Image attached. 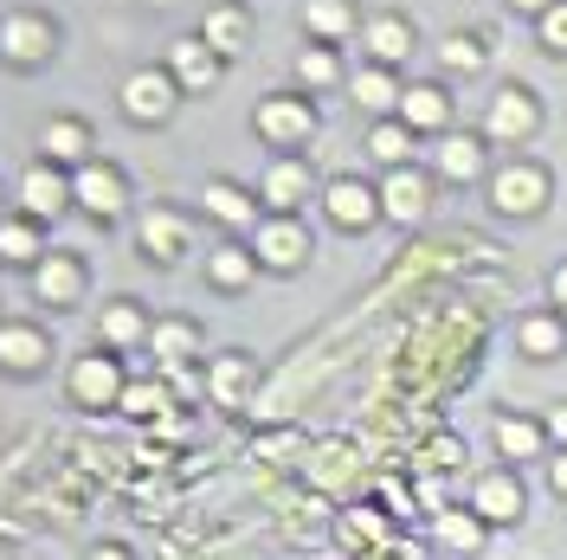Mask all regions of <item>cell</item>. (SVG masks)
<instances>
[{"instance_id":"cell-1","label":"cell","mask_w":567,"mask_h":560,"mask_svg":"<svg viewBox=\"0 0 567 560\" xmlns=\"http://www.w3.org/2000/svg\"><path fill=\"white\" fill-rule=\"evenodd\" d=\"M175 97H181V84H175V71H130L123 77V116L130 123H162L168 110H175Z\"/></svg>"},{"instance_id":"cell-2","label":"cell","mask_w":567,"mask_h":560,"mask_svg":"<svg viewBox=\"0 0 567 560\" xmlns=\"http://www.w3.org/2000/svg\"><path fill=\"white\" fill-rule=\"evenodd\" d=\"M123 175L110 168V162H84L78 175H71V207H84L91 219H116L123 212Z\"/></svg>"},{"instance_id":"cell-3","label":"cell","mask_w":567,"mask_h":560,"mask_svg":"<svg viewBox=\"0 0 567 560\" xmlns=\"http://www.w3.org/2000/svg\"><path fill=\"white\" fill-rule=\"evenodd\" d=\"M123 367H116V354H84L78 367H71V400L78 406H123Z\"/></svg>"},{"instance_id":"cell-4","label":"cell","mask_w":567,"mask_h":560,"mask_svg":"<svg viewBox=\"0 0 567 560\" xmlns=\"http://www.w3.org/2000/svg\"><path fill=\"white\" fill-rule=\"evenodd\" d=\"M251 258H258V265H271V271H297V265L310 258V232H303L297 219H265Z\"/></svg>"},{"instance_id":"cell-5","label":"cell","mask_w":567,"mask_h":560,"mask_svg":"<svg viewBox=\"0 0 567 560\" xmlns=\"http://www.w3.org/2000/svg\"><path fill=\"white\" fill-rule=\"evenodd\" d=\"M322 207H329V219H336V226H349V232H354V226L381 219V187L342 175V180H329V187H322Z\"/></svg>"},{"instance_id":"cell-6","label":"cell","mask_w":567,"mask_h":560,"mask_svg":"<svg viewBox=\"0 0 567 560\" xmlns=\"http://www.w3.org/2000/svg\"><path fill=\"white\" fill-rule=\"evenodd\" d=\"M20 207L27 219H52V212L71 207V175H59L52 162H33L27 175H20Z\"/></svg>"},{"instance_id":"cell-7","label":"cell","mask_w":567,"mask_h":560,"mask_svg":"<svg viewBox=\"0 0 567 560\" xmlns=\"http://www.w3.org/2000/svg\"><path fill=\"white\" fill-rule=\"evenodd\" d=\"M425 207H432V180H425L420 168H393V175L381 180V212H388V219L413 226V219H425Z\"/></svg>"},{"instance_id":"cell-8","label":"cell","mask_w":567,"mask_h":560,"mask_svg":"<svg viewBox=\"0 0 567 560\" xmlns=\"http://www.w3.org/2000/svg\"><path fill=\"white\" fill-rule=\"evenodd\" d=\"M258 136L265 142H310L317 136V110L303 104V97H271V104H258Z\"/></svg>"},{"instance_id":"cell-9","label":"cell","mask_w":567,"mask_h":560,"mask_svg":"<svg viewBox=\"0 0 567 560\" xmlns=\"http://www.w3.org/2000/svg\"><path fill=\"white\" fill-rule=\"evenodd\" d=\"M0 52H7L13 65H39V59H52V20H39V13H13V20H0Z\"/></svg>"},{"instance_id":"cell-10","label":"cell","mask_w":567,"mask_h":560,"mask_svg":"<svg viewBox=\"0 0 567 560\" xmlns=\"http://www.w3.org/2000/svg\"><path fill=\"white\" fill-rule=\"evenodd\" d=\"M33 297H39V303H52V310L78 303V297H84V271H78V258H65V251L39 258V265H33Z\"/></svg>"},{"instance_id":"cell-11","label":"cell","mask_w":567,"mask_h":560,"mask_svg":"<svg viewBox=\"0 0 567 560\" xmlns=\"http://www.w3.org/2000/svg\"><path fill=\"white\" fill-rule=\"evenodd\" d=\"M491 200H496V212H535L548 200V175L542 168H503L491 180Z\"/></svg>"},{"instance_id":"cell-12","label":"cell","mask_w":567,"mask_h":560,"mask_svg":"<svg viewBox=\"0 0 567 560\" xmlns=\"http://www.w3.org/2000/svg\"><path fill=\"white\" fill-rule=\"evenodd\" d=\"M258 200H265V207H278V219H290V212L310 200V168H303V162H278V168H265Z\"/></svg>"},{"instance_id":"cell-13","label":"cell","mask_w":567,"mask_h":560,"mask_svg":"<svg viewBox=\"0 0 567 560\" xmlns=\"http://www.w3.org/2000/svg\"><path fill=\"white\" fill-rule=\"evenodd\" d=\"M39 148H45V162H52V168H65V162H71V175H78V168L91 162V129H84V123H71V116H59V123H45V129H39Z\"/></svg>"},{"instance_id":"cell-14","label":"cell","mask_w":567,"mask_h":560,"mask_svg":"<svg viewBox=\"0 0 567 560\" xmlns=\"http://www.w3.org/2000/svg\"><path fill=\"white\" fill-rule=\"evenodd\" d=\"M181 91H213V77H219V52H213L207 39H175V59H168Z\"/></svg>"},{"instance_id":"cell-15","label":"cell","mask_w":567,"mask_h":560,"mask_svg":"<svg viewBox=\"0 0 567 560\" xmlns=\"http://www.w3.org/2000/svg\"><path fill=\"white\" fill-rule=\"evenodd\" d=\"M361 45H368L374 65H400V59H413V27H406L400 13H381V20H368Z\"/></svg>"},{"instance_id":"cell-16","label":"cell","mask_w":567,"mask_h":560,"mask_svg":"<svg viewBox=\"0 0 567 560\" xmlns=\"http://www.w3.org/2000/svg\"><path fill=\"white\" fill-rule=\"evenodd\" d=\"M45 335H39L33 322H0V367H13V374H33L39 361H45Z\"/></svg>"},{"instance_id":"cell-17","label":"cell","mask_w":567,"mask_h":560,"mask_svg":"<svg viewBox=\"0 0 567 560\" xmlns=\"http://www.w3.org/2000/svg\"><path fill=\"white\" fill-rule=\"evenodd\" d=\"M471 516L477 522H516L523 516V484L516 477H484L477 496H471Z\"/></svg>"},{"instance_id":"cell-18","label":"cell","mask_w":567,"mask_h":560,"mask_svg":"<svg viewBox=\"0 0 567 560\" xmlns=\"http://www.w3.org/2000/svg\"><path fill=\"white\" fill-rule=\"evenodd\" d=\"M535 129V97L529 91H496L491 104V136L496 142H523Z\"/></svg>"},{"instance_id":"cell-19","label":"cell","mask_w":567,"mask_h":560,"mask_svg":"<svg viewBox=\"0 0 567 560\" xmlns=\"http://www.w3.org/2000/svg\"><path fill=\"white\" fill-rule=\"evenodd\" d=\"M181 246H187V219H181V212H142V251H148V258H162V265H168V258H181Z\"/></svg>"},{"instance_id":"cell-20","label":"cell","mask_w":567,"mask_h":560,"mask_svg":"<svg viewBox=\"0 0 567 560\" xmlns=\"http://www.w3.org/2000/svg\"><path fill=\"white\" fill-rule=\"evenodd\" d=\"M445 91H439V84H413V91H406V97H400V123H406V129H413V136H420V129H445Z\"/></svg>"},{"instance_id":"cell-21","label":"cell","mask_w":567,"mask_h":560,"mask_svg":"<svg viewBox=\"0 0 567 560\" xmlns=\"http://www.w3.org/2000/svg\"><path fill=\"white\" fill-rule=\"evenodd\" d=\"M148 349H155L162 367H187L194 349H200V335H194V322H155V329H148Z\"/></svg>"},{"instance_id":"cell-22","label":"cell","mask_w":567,"mask_h":560,"mask_svg":"<svg viewBox=\"0 0 567 560\" xmlns=\"http://www.w3.org/2000/svg\"><path fill=\"white\" fill-rule=\"evenodd\" d=\"M368 155H374V162H388V175H393V168H413V129H406L400 116L374 123V136H368Z\"/></svg>"},{"instance_id":"cell-23","label":"cell","mask_w":567,"mask_h":560,"mask_svg":"<svg viewBox=\"0 0 567 560\" xmlns=\"http://www.w3.org/2000/svg\"><path fill=\"white\" fill-rule=\"evenodd\" d=\"M97 342H110V349H136V342H148V322H142L136 303H110L104 322H97Z\"/></svg>"},{"instance_id":"cell-24","label":"cell","mask_w":567,"mask_h":560,"mask_svg":"<svg viewBox=\"0 0 567 560\" xmlns=\"http://www.w3.org/2000/svg\"><path fill=\"white\" fill-rule=\"evenodd\" d=\"M303 27H310L317 45H336V39L354 27V13H349V0H310V7H303Z\"/></svg>"},{"instance_id":"cell-25","label":"cell","mask_w":567,"mask_h":560,"mask_svg":"<svg viewBox=\"0 0 567 560\" xmlns=\"http://www.w3.org/2000/svg\"><path fill=\"white\" fill-rule=\"evenodd\" d=\"M200 39H207L219 59H233V52L246 45V13H239V7H213L207 27H200Z\"/></svg>"},{"instance_id":"cell-26","label":"cell","mask_w":567,"mask_h":560,"mask_svg":"<svg viewBox=\"0 0 567 560\" xmlns=\"http://www.w3.org/2000/svg\"><path fill=\"white\" fill-rule=\"evenodd\" d=\"M400 97H406V91L388 77V65H368L354 77V104L361 110H393V116H400Z\"/></svg>"},{"instance_id":"cell-27","label":"cell","mask_w":567,"mask_h":560,"mask_svg":"<svg viewBox=\"0 0 567 560\" xmlns=\"http://www.w3.org/2000/svg\"><path fill=\"white\" fill-rule=\"evenodd\" d=\"M246 386H251V367L239 361V354H226V361H213V374H207V393L219 400V406H239V400H246Z\"/></svg>"},{"instance_id":"cell-28","label":"cell","mask_w":567,"mask_h":560,"mask_svg":"<svg viewBox=\"0 0 567 560\" xmlns=\"http://www.w3.org/2000/svg\"><path fill=\"white\" fill-rule=\"evenodd\" d=\"M516 342H523V354L548 361V354H561V349H567V329L555 322V315H529V322L516 329Z\"/></svg>"},{"instance_id":"cell-29","label":"cell","mask_w":567,"mask_h":560,"mask_svg":"<svg viewBox=\"0 0 567 560\" xmlns=\"http://www.w3.org/2000/svg\"><path fill=\"white\" fill-rule=\"evenodd\" d=\"M207 212H219L226 226H251V219H258V200L239 194L233 180H213V187H207Z\"/></svg>"},{"instance_id":"cell-30","label":"cell","mask_w":567,"mask_h":560,"mask_svg":"<svg viewBox=\"0 0 567 560\" xmlns=\"http://www.w3.org/2000/svg\"><path fill=\"white\" fill-rule=\"evenodd\" d=\"M439 168H445L452 180H477L484 175V142H464V136L439 142Z\"/></svg>"},{"instance_id":"cell-31","label":"cell","mask_w":567,"mask_h":560,"mask_svg":"<svg viewBox=\"0 0 567 560\" xmlns=\"http://www.w3.org/2000/svg\"><path fill=\"white\" fill-rule=\"evenodd\" d=\"M439 541H445V548H452V554H471V548H477V541H484V522H477V516H471V509H439Z\"/></svg>"},{"instance_id":"cell-32","label":"cell","mask_w":567,"mask_h":560,"mask_svg":"<svg viewBox=\"0 0 567 560\" xmlns=\"http://www.w3.org/2000/svg\"><path fill=\"white\" fill-rule=\"evenodd\" d=\"M0 258H13V265H39V226L33 219H7V226H0Z\"/></svg>"},{"instance_id":"cell-33","label":"cell","mask_w":567,"mask_h":560,"mask_svg":"<svg viewBox=\"0 0 567 560\" xmlns=\"http://www.w3.org/2000/svg\"><path fill=\"white\" fill-rule=\"evenodd\" d=\"M297 77H303V84H317V91H329V84L342 77L336 45H303V52H297Z\"/></svg>"},{"instance_id":"cell-34","label":"cell","mask_w":567,"mask_h":560,"mask_svg":"<svg viewBox=\"0 0 567 560\" xmlns=\"http://www.w3.org/2000/svg\"><path fill=\"white\" fill-rule=\"evenodd\" d=\"M496 452H503V457H535V452H542V425L496 419Z\"/></svg>"},{"instance_id":"cell-35","label":"cell","mask_w":567,"mask_h":560,"mask_svg":"<svg viewBox=\"0 0 567 560\" xmlns=\"http://www.w3.org/2000/svg\"><path fill=\"white\" fill-rule=\"evenodd\" d=\"M251 265H258V258H251V251H239V246H219V251L207 258L213 283H226V290H239V283L251 278Z\"/></svg>"},{"instance_id":"cell-36","label":"cell","mask_w":567,"mask_h":560,"mask_svg":"<svg viewBox=\"0 0 567 560\" xmlns=\"http://www.w3.org/2000/svg\"><path fill=\"white\" fill-rule=\"evenodd\" d=\"M162 406H168V386H162V381H130V386H123V413L148 419V413H162Z\"/></svg>"},{"instance_id":"cell-37","label":"cell","mask_w":567,"mask_h":560,"mask_svg":"<svg viewBox=\"0 0 567 560\" xmlns=\"http://www.w3.org/2000/svg\"><path fill=\"white\" fill-rule=\"evenodd\" d=\"M542 45H548V52H567V0H555V7L542 13Z\"/></svg>"},{"instance_id":"cell-38","label":"cell","mask_w":567,"mask_h":560,"mask_svg":"<svg viewBox=\"0 0 567 560\" xmlns=\"http://www.w3.org/2000/svg\"><path fill=\"white\" fill-rule=\"evenodd\" d=\"M342 535H349V541H381V516H374V509H349V516H342Z\"/></svg>"},{"instance_id":"cell-39","label":"cell","mask_w":567,"mask_h":560,"mask_svg":"<svg viewBox=\"0 0 567 560\" xmlns=\"http://www.w3.org/2000/svg\"><path fill=\"white\" fill-rule=\"evenodd\" d=\"M445 65L452 71H477L484 65V45H477V39H452V45H445Z\"/></svg>"},{"instance_id":"cell-40","label":"cell","mask_w":567,"mask_h":560,"mask_svg":"<svg viewBox=\"0 0 567 560\" xmlns=\"http://www.w3.org/2000/svg\"><path fill=\"white\" fill-rule=\"evenodd\" d=\"M548 438H555V445L567 452V406H555V419H548Z\"/></svg>"},{"instance_id":"cell-41","label":"cell","mask_w":567,"mask_h":560,"mask_svg":"<svg viewBox=\"0 0 567 560\" xmlns=\"http://www.w3.org/2000/svg\"><path fill=\"white\" fill-rule=\"evenodd\" d=\"M432 457H439V464H458V438H439V445H432Z\"/></svg>"},{"instance_id":"cell-42","label":"cell","mask_w":567,"mask_h":560,"mask_svg":"<svg viewBox=\"0 0 567 560\" xmlns=\"http://www.w3.org/2000/svg\"><path fill=\"white\" fill-rule=\"evenodd\" d=\"M548 484H555V490H561V496H567V452H561V457H555V464H548Z\"/></svg>"},{"instance_id":"cell-43","label":"cell","mask_w":567,"mask_h":560,"mask_svg":"<svg viewBox=\"0 0 567 560\" xmlns=\"http://www.w3.org/2000/svg\"><path fill=\"white\" fill-rule=\"evenodd\" d=\"M548 297H555V303H561V310H567V265H561V271H555V278H548Z\"/></svg>"},{"instance_id":"cell-44","label":"cell","mask_w":567,"mask_h":560,"mask_svg":"<svg viewBox=\"0 0 567 560\" xmlns=\"http://www.w3.org/2000/svg\"><path fill=\"white\" fill-rule=\"evenodd\" d=\"M509 7H523V13H548L555 0H509Z\"/></svg>"},{"instance_id":"cell-45","label":"cell","mask_w":567,"mask_h":560,"mask_svg":"<svg viewBox=\"0 0 567 560\" xmlns=\"http://www.w3.org/2000/svg\"><path fill=\"white\" fill-rule=\"evenodd\" d=\"M91 560H130V554H123V548H97Z\"/></svg>"},{"instance_id":"cell-46","label":"cell","mask_w":567,"mask_h":560,"mask_svg":"<svg viewBox=\"0 0 567 560\" xmlns=\"http://www.w3.org/2000/svg\"><path fill=\"white\" fill-rule=\"evenodd\" d=\"M162 7H168V0H162Z\"/></svg>"}]
</instances>
